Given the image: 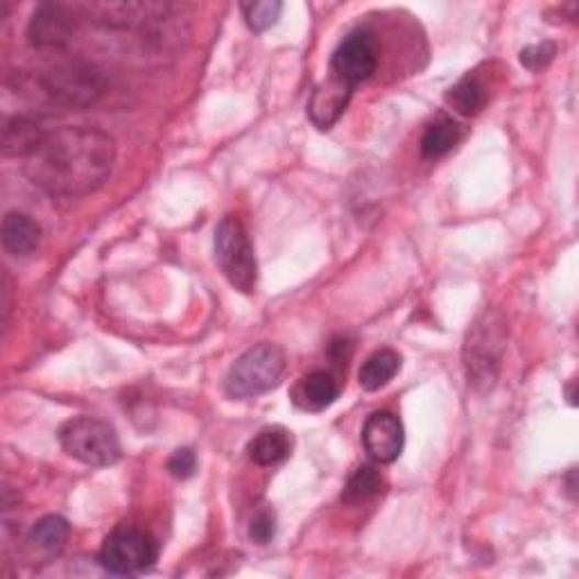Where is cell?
I'll list each match as a JSON object with an SVG mask.
<instances>
[{"mask_svg":"<svg viewBox=\"0 0 579 579\" xmlns=\"http://www.w3.org/2000/svg\"><path fill=\"white\" fill-rule=\"evenodd\" d=\"M25 177L53 198H85L107 183L115 164V143L96 127H59L23 159Z\"/></svg>","mask_w":579,"mask_h":579,"instance_id":"6da1fadb","label":"cell"},{"mask_svg":"<svg viewBox=\"0 0 579 579\" xmlns=\"http://www.w3.org/2000/svg\"><path fill=\"white\" fill-rule=\"evenodd\" d=\"M286 371V354L277 344H256L247 349L224 378V392L231 399H256L275 390Z\"/></svg>","mask_w":579,"mask_h":579,"instance_id":"7a4b0ae2","label":"cell"},{"mask_svg":"<svg viewBox=\"0 0 579 579\" xmlns=\"http://www.w3.org/2000/svg\"><path fill=\"white\" fill-rule=\"evenodd\" d=\"M508 344L505 320L496 311H485L471 326L465 342V367L474 388L489 390L498 378Z\"/></svg>","mask_w":579,"mask_h":579,"instance_id":"3957f363","label":"cell"},{"mask_svg":"<svg viewBox=\"0 0 579 579\" xmlns=\"http://www.w3.org/2000/svg\"><path fill=\"white\" fill-rule=\"evenodd\" d=\"M215 260L226 281L252 294L258 283V263L247 229L234 215H226L215 229Z\"/></svg>","mask_w":579,"mask_h":579,"instance_id":"277c9868","label":"cell"},{"mask_svg":"<svg viewBox=\"0 0 579 579\" xmlns=\"http://www.w3.org/2000/svg\"><path fill=\"white\" fill-rule=\"evenodd\" d=\"M62 448L89 467H111L121 459V442L109 423L93 416H75L59 428Z\"/></svg>","mask_w":579,"mask_h":579,"instance_id":"5b68a950","label":"cell"},{"mask_svg":"<svg viewBox=\"0 0 579 579\" xmlns=\"http://www.w3.org/2000/svg\"><path fill=\"white\" fill-rule=\"evenodd\" d=\"M159 559V544L147 530L134 525L115 527L100 548L98 561L111 575H136Z\"/></svg>","mask_w":579,"mask_h":579,"instance_id":"8992f818","label":"cell"},{"mask_svg":"<svg viewBox=\"0 0 579 579\" xmlns=\"http://www.w3.org/2000/svg\"><path fill=\"white\" fill-rule=\"evenodd\" d=\"M42 89L62 107L85 109L96 104L104 93V77L91 64H59L42 75Z\"/></svg>","mask_w":579,"mask_h":579,"instance_id":"52a82bcc","label":"cell"},{"mask_svg":"<svg viewBox=\"0 0 579 579\" xmlns=\"http://www.w3.org/2000/svg\"><path fill=\"white\" fill-rule=\"evenodd\" d=\"M378 68V46L374 32L360 27L342 38L331 59V73L349 87L367 82Z\"/></svg>","mask_w":579,"mask_h":579,"instance_id":"ba28073f","label":"cell"},{"mask_svg":"<svg viewBox=\"0 0 579 579\" xmlns=\"http://www.w3.org/2000/svg\"><path fill=\"white\" fill-rule=\"evenodd\" d=\"M363 446L376 465H392L403 453L405 431L401 419L390 410L374 412L363 428Z\"/></svg>","mask_w":579,"mask_h":579,"instance_id":"9c48e42d","label":"cell"},{"mask_svg":"<svg viewBox=\"0 0 579 579\" xmlns=\"http://www.w3.org/2000/svg\"><path fill=\"white\" fill-rule=\"evenodd\" d=\"M352 96H354V87L342 82L339 77L331 73L322 85H318V89L311 96V102H308V115H311L313 125L322 132L331 130L342 119L346 107H349Z\"/></svg>","mask_w":579,"mask_h":579,"instance_id":"30bf717a","label":"cell"},{"mask_svg":"<svg viewBox=\"0 0 579 579\" xmlns=\"http://www.w3.org/2000/svg\"><path fill=\"white\" fill-rule=\"evenodd\" d=\"M73 32L75 21L62 5H42L27 25V38L34 48H62L70 42Z\"/></svg>","mask_w":579,"mask_h":579,"instance_id":"8fae6325","label":"cell"},{"mask_svg":"<svg viewBox=\"0 0 579 579\" xmlns=\"http://www.w3.org/2000/svg\"><path fill=\"white\" fill-rule=\"evenodd\" d=\"M168 5L162 3H91L85 5V12L107 25V27H141L149 21L164 19L168 14Z\"/></svg>","mask_w":579,"mask_h":579,"instance_id":"7c38bea8","label":"cell"},{"mask_svg":"<svg viewBox=\"0 0 579 579\" xmlns=\"http://www.w3.org/2000/svg\"><path fill=\"white\" fill-rule=\"evenodd\" d=\"M339 399V380L331 371L305 374L292 390V401L303 412H322Z\"/></svg>","mask_w":579,"mask_h":579,"instance_id":"4fadbf2b","label":"cell"},{"mask_svg":"<svg viewBox=\"0 0 579 579\" xmlns=\"http://www.w3.org/2000/svg\"><path fill=\"white\" fill-rule=\"evenodd\" d=\"M42 224L19 211L8 213L3 226H0V241H3L5 252H10L12 256L34 254L38 245H42Z\"/></svg>","mask_w":579,"mask_h":579,"instance_id":"5bb4252c","label":"cell"},{"mask_svg":"<svg viewBox=\"0 0 579 579\" xmlns=\"http://www.w3.org/2000/svg\"><path fill=\"white\" fill-rule=\"evenodd\" d=\"M292 450V437L288 431L272 426L263 428L249 444H247V457L258 467H275L283 461Z\"/></svg>","mask_w":579,"mask_h":579,"instance_id":"9a60e30c","label":"cell"},{"mask_svg":"<svg viewBox=\"0 0 579 579\" xmlns=\"http://www.w3.org/2000/svg\"><path fill=\"white\" fill-rule=\"evenodd\" d=\"M46 132L38 127V123L30 119H12L3 130V154L5 157H21L27 159L30 154L44 141Z\"/></svg>","mask_w":579,"mask_h":579,"instance_id":"2e32d148","label":"cell"},{"mask_svg":"<svg viewBox=\"0 0 579 579\" xmlns=\"http://www.w3.org/2000/svg\"><path fill=\"white\" fill-rule=\"evenodd\" d=\"M401 356L392 349H380L376 354H371L363 367H360V388L367 392H376L380 388H385L390 380H394V376L401 371Z\"/></svg>","mask_w":579,"mask_h":579,"instance_id":"e0dca14e","label":"cell"},{"mask_svg":"<svg viewBox=\"0 0 579 579\" xmlns=\"http://www.w3.org/2000/svg\"><path fill=\"white\" fill-rule=\"evenodd\" d=\"M459 138H461L459 125L453 119H448V115H439V119L433 121L426 127V132H423V138H421L423 159L437 162L446 157V154L459 143Z\"/></svg>","mask_w":579,"mask_h":579,"instance_id":"ac0fdd59","label":"cell"},{"mask_svg":"<svg viewBox=\"0 0 579 579\" xmlns=\"http://www.w3.org/2000/svg\"><path fill=\"white\" fill-rule=\"evenodd\" d=\"M487 100H489V91L476 75L461 77V80L446 93V102L461 115L480 113Z\"/></svg>","mask_w":579,"mask_h":579,"instance_id":"d6986e66","label":"cell"},{"mask_svg":"<svg viewBox=\"0 0 579 579\" xmlns=\"http://www.w3.org/2000/svg\"><path fill=\"white\" fill-rule=\"evenodd\" d=\"M70 536V525L66 519L51 514L38 519L30 530V544L46 553H59Z\"/></svg>","mask_w":579,"mask_h":579,"instance_id":"ffe728a7","label":"cell"},{"mask_svg":"<svg viewBox=\"0 0 579 579\" xmlns=\"http://www.w3.org/2000/svg\"><path fill=\"white\" fill-rule=\"evenodd\" d=\"M380 487H382L380 471L374 465H363L352 474L349 480H346L342 500L349 505L365 503V500L374 498L380 491Z\"/></svg>","mask_w":579,"mask_h":579,"instance_id":"44dd1931","label":"cell"},{"mask_svg":"<svg viewBox=\"0 0 579 579\" xmlns=\"http://www.w3.org/2000/svg\"><path fill=\"white\" fill-rule=\"evenodd\" d=\"M241 10L254 32H265L281 19L283 3H279V0H260V3H243Z\"/></svg>","mask_w":579,"mask_h":579,"instance_id":"7402d4cb","label":"cell"},{"mask_svg":"<svg viewBox=\"0 0 579 579\" xmlns=\"http://www.w3.org/2000/svg\"><path fill=\"white\" fill-rule=\"evenodd\" d=\"M249 536H252V542H256L258 546H267L269 542H272V538L277 536V516H275V512H269V510L258 512L252 519Z\"/></svg>","mask_w":579,"mask_h":579,"instance_id":"603a6c76","label":"cell"},{"mask_svg":"<svg viewBox=\"0 0 579 579\" xmlns=\"http://www.w3.org/2000/svg\"><path fill=\"white\" fill-rule=\"evenodd\" d=\"M555 53H557V48L550 42L536 44V46H530V48H525L521 53V64L525 68H530V70H542V68H546L553 62Z\"/></svg>","mask_w":579,"mask_h":579,"instance_id":"cb8c5ba5","label":"cell"},{"mask_svg":"<svg viewBox=\"0 0 579 579\" xmlns=\"http://www.w3.org/2000/svg\"><path fill=\"white\" fill-rule=\"evenodd\" d=\"M196 469H198V457H196V453H192L190 448H179L168 459V471L175 478H179V480L190 478L192 474H196Z\"/></svg>","mask_w":579,"mask_h":579,"instance_id":"d4e9b609","label":"cell"},{"mask_svg":"<svg viewBox=\"0 0 579 579\" xmlns=\"http://www.w3.org/2000/svg\"><path fill=\"white\" fill-rule=\"evenodd\" d=\"M10 288H8V279H3V326L8 329L10 324Z\"/></svg>","mask_w":579,"mask_h":579,"instance_id":"484cf974","label":"cell"}]
</instances>
